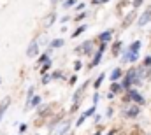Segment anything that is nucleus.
I'll use <instances>...</instances> for the list:
<instances>
[{"label":"nucleus","instance_id":"nucleus-1","mask_svg":"<svg viewBox=\"0 0 151 135\" xmlns=\"http://www.w3.org/2000/svg\"><path fill=\"white\" fill-rule=\"evenodd\" d=\"M141 40H134L127 49H125V53L121 55V62L123 63H134V62H137L139 60V51H141Z\"/></svg>","mask_w":151,"mask_h":135},{"label":"nucleus","instance_id":"nucleus-2","mask_svg":"<svg viewBox=\"0 0 151 135\" xmlns=\"http://www.w3.org/2000/svg\"><path fill=\"white\" fill-rule=\"evenodd\" d=\"M139 83H141V79L137 77V68H135V67L128 68V72L125 74V79H123V83H121L123 91L130 90V88H132V84H139Z\"/></svg>","mask_w":151,"mask_h":135},{"label":"nucleus","instance_id":"nucleus-3","mask_svg":"<svg viewBox=\"0 0 151 135\" xmlns=\"http://www.w3.org/2000/svg\"><path fill=\"white\" fill-rule=\"evenodd\" d=\"M125 102H134L135 105H144V97L137 91V90H134V88H130V90H127V95H125Z\"/></svg>","mask_w":151,"mask_h":135},{"label":"nucleus","instance_id":"nucleus-4","mask_svg":"<svg viewBox=\"0 0 151 135\" xmlns=\"http://www.w3.org/2000/svg\"><path fill=\"white\" fill-rule=\"evenodd\" d=\"M106 49H107V44H106V42H100V46H99V49H97V53H95L91 63H90V67H97V65H100V60H102V55L106 53Z\"/></svg>","mask_w":151,"mask_h":135},{"label":"nucleus","instance_id":"nucleus-5","mask_svg":"<svg viewBox=\"0 0 151 135\" xmlns=\"http://www.w3.org/2000/svg\"><path fill=\"white\" fill-rule=\"evenodd\" d=\"M95 111H97V105H91L90 109H86V111H84V112H83V114L77 118V121H76V126H81V125L86 121V118H90V116H93V114H95Z\"/></svg>","mask_w":151,"mask_h":135},{"label":"nucleus","instance_id":"nucleus-6","mask_svg":"<svg viewBox=\"0 0 151 135\" xmlns=\"http://www.w3.org/2000/svg\"><path fill=\"white\" fill-rule=\"evenodd\" d=\"M150 21H151V5L146 9V11H144V12H142V14H141V16H139L137 25H139V27H146Z\"/></svg>","mask_w":151,"mask_h":135},{"label":"nucleus","instance_id":"nucleus-7","mask_svg":"<svg viewBox=\"0 0 151 135\" xmlns=\"http://www.w3.org/2000/svg\"><path fill=\"white\" fill-rule=\"evenodd\" d=\"M76 51L77 53H84V55H91V51H93V40H84L81 46H77Z\"/></svg>","mask_w":151,"mask_h":135},{"label":"nucleus","instance_id":"nucleus-8","mask_svg":"<svg viewBox=\"0 0 151 135\" xmlns=\"http://www.w3.org/2000/svg\"><path fill=\"white\" fill-rule=\"evenodd\" d=\"M113 34H114V30H106V32H102L100 35H97V40H99V42H106V44H109L111 39H113Z\"/></svg>","mask_w":151,"mask_h":135},{"label":"nucleus","instance_id":"nucleus-9","mask_svg":"<svg viewBox=\"0 0 151 135\" xmlns=\"http://www.w3.org/2000/svg\"><path fill=\"white\" fill-rule=\"evenodd\" d=\"M139 112H141V105H130L127 111H125V116L127 118H135V116H139Z\"/></svg>","mask_w":151,"mask_h":135},{"label":"nucleus","instance_id":"nucleus-10","mask_svg":"<svg viewBox=\"0 0 151 135\" xmlns=\"http://www.w3.org/2000/svg\"><path fill=\"white\" fill-rule=\"evenodd\" d=\"M39 53V44H37V40H32L30 42V46H28V49H27V56H35Z\"/></svg>","mask_w":151,"mask_h":135},{"label":"nucleus","instance_id":"nucleus-11","mask_svg":"<svg viewBox=\"0 0 151 135\" xmlns=\"http://www.w3.org/2000/svg\"><path fill=\"white\" fill-rule=\"evenodd\" d=\"M121 75H123V72H121V68L119 67H116V68H113V72H111V83H118L119 79H121Z\"/></svg>","mask_w":151,"mask_h":135},{"label":"nucleus","instance_id":"nucleus-12","mask_svg":"<svg viewBox=\"0 0 151 135\" xmlns=\"http://www.w3.org/2000/svg\"><path fill=\"white\" fill-rule=\"evenodd\" d=\"M9 103H11V98L9 97H5L2 103H0V121H2V118H4V114H5V111H7V107H9Z\"/></svg>","mask_w":151,"mask_h":135},{"label":"nucleus","instance_id":"nucleus-13","mask_svg":"<svg viewBox=\"0 0 151 135\" xmlns=\"http://www.w3.org/2000/svg\"><path fill=\"white\" fill-rule=\"evenodd\" d=\"M121 91H123L121 83H113L111 88H109V93H113V95H118V93H121Z\"/></svg>","mask_w":151,"mask_h":135},{"label":"nucleus","instance_id":"nucleus-14","mask_svg":"<svg viewBox=\"0 0 151 135\" xmlns=\"http://www.w3.org/2000/svg\"><path fill=\"white\" fill-rule=\"evenodd\" d=\"M65 46V40L63 39H55L51 40V49H58V47H63Z\"/></svg>","mask_w":151,"mask_h":135},{"label":"nucleus","instance_id":"nucleus-15","mask_svg":"<svg viewBox=\"0 0 151 135\" xmlns=\"http://www.w3.org/2000/svg\"><path fill=\"white\" fill-rule=\"evenodd\" d=\"M69 130H70V121H65V123H63V126H62V128H60L55 135H67Z\"/></svg>","mask_w":151,"mask_h":135},{"label":"nucleus","instance_id":"nucleus-16","mask_svg":"<svg viewBox=\"0 0 151 135\" xmlns=\"http://www.w3.org/2000/svg\"><path fill=\"white\" fill-rule=\"evenodd\" d=\"M104 79H106V74L102 72V74H100V75H99V77L95 79V83H93V86H95V91H97V90H99V88L102 86V83H104Z\"/></svg>","mask_w":151,"mask_h":135},{"label":"nucleus","instance_id":"nucleus-17","mask_svg":"<svg viewBox=\"0 0 151 135\" xmlns=\"http://www.w3.org/2000/svg\"><path fill=\"white\" fill-rule=\"evenodd\" d=\"M121 46H123V42H121V40H116V42L113 44V47H111V49H113V55H114V56H118V55H119Z\"/></svg>","mask_w":151,"mask_h":135},{"label":"nucleus","instance_id":"nucleus-18","mask_svg":"<svg viewBox=\"0 0 151 135\" xmlns=\"http://www.w3.org/2000/svg\"><path fill=\"white\" fill-rule=\"evenodd\" d=\"M84 32H86V25H79V27H77V28H76L74 30V34H72V37H79V35L81 34H84Z\"/></svg>","mask_w":151,"mask_h":135},{"label":"nucleus","instance_id":"nucleus-19","mask_svg":"<svg viewBox=\"0 0 151 135\" xmlns=\"http://www.w3.org/2000/svg\"><path fill=\"white\" fill-rule=\"evenodd\" d=\"M39 103H40V97H35V95H34V98L28 102V105H27V107H37Z\"/></svg>","mask_w":151,"mask_h":135},{"label":"nucleus","instance_id":"nucleus-20","mask_svg":"<svg viewBox=\"0 0 151 135\" xmlns=\"http://www.w3.org/2000/svg\"><path fill=\"white\" fill-rule=\"evenodd\" d=\"M77 4V0H63V4H62V7L63 9H69V7H72Z\"/></svg>","mask_w":151,"mask_h":135},{"label":"nucleus","instance_id":"nucleus-21","mask_svg":"<svg viewBox=\"0 0 151 135\" xmlns=\"http://www.w3.org/2000/svg\"><path fill=\"white\" fill-rule=\"evenodd\" d=\"M91 100H93V105H97L99 100H100V93H99V91H95V93H93V97H91Z\"/></svg>","mask_w":151,"mask_h":135},{"label":"nucleus","instance_id":"nucleus-22","mask_svg":"<svg viewBox=\"0 0 151 135\" xmlns=\"http://www.w3.org/2000/svg\"><path fill=\"white\" fill-rule=\"evenodd\" d=\"M142 2H144V0H132V7H134V9H139V7L142 5Z\"/></svg>","mask_w":151,"mask_h":135},{"label":"nucleus","instance_id":"nucleus-23","mask_svg":"<svg viewBox=\"0 0 151 135\" xmlns=\"http://www.w3.org/2000/svg\"><path fill=\"white\" fill-rule=\"evenodd\" d=\"M34 98V88H28V95H27V105H28V102Z\"/></svg>","mask_w":151,"mask_h":135},{"label":"nucleus","instance_id":"nucleus-24","mask_svg":"<svg viewBox=\"0 0 151 135\" xmlns=\"http://www.w3.org/2000/svg\"><path fill=\"white\" fill-rule=\"evenodd\" d=\"M142 67L151 68V56H146V58H144V63H142Z\"/></svg>","mask_w":151,"mask_h":135},{"label":"nucleus","instance_id":"nucleus-25","mask_svg":"<svg viewBox=\"0 0 151 135\" xmlns=\"http://www.w3.org/2000/svg\"><path fill=\"white\" fill-rule=\"evenodd\" d=\"M49 67H51V60H49L47 63H44V65L40 67V74H46V70H47V68H49Z\"/></svg>","mask_w":151,"mask_h":135},{"label":"nucleus","instance_id":"nucleus-26","mask_svg":"<svg viewBox=\"0 0 151 135\" xmlns=\"http://www.w3.org/2000/svg\"><path fill=\"white\" fill-rule=\"evenodd\" d=\"M132 18H134V12H132V14H130V16L127 18V21H123V23H121V27H123V28H125V27H128V25H130V19H132Z\"/></svg>","mask_w":151,"mask_h":135},{"label":"nucleus","instance_id":"nucleus-27","mask_svg":"<svg viewBox=\"0 0 151 135\" xmlns=\"http://www.w3.org/2000/svg\"><path fill=\"white\" fill-rule=\"evenodd\" d=\"M51 79H62V72H60V70L53 72V74H51Z\"/></svg>","mask_w":151,"mask_h":135},{"label":"nucleus","instance_id":"nucleus-28","mask_svg":"<svg viewBox=\"0 0 151 135\" xmlns=\"http://www.w3.org/2000/svg\"><path fill=\"white\" fill-rule=\"evenodd\" d=\"M81 68H83V63H81L79 60H77V62H74V70H76V72H79Z\"/></svg>","mask_w":151,"mask_h":135},{"label":"nucleus","instance_id":"nucleus-29","mask_svg":"<svg viewBox=\"0 0 151 135\" xmlns=\"http://www.w3.org/2000/svg\"><path fill=\"white\" fill-rule=\"evenodd\" d=\"M109 0H91V4L93 5H100V4H107Z\"/></svg>","mask_w":151,"mask_h":135},{"label":"nucleus","instance_id":"nucleus-30","mask_svg":"<svg viewBox=\"0 0 151 135\" xmlns=\"http://www.w3.org/2000/svg\"><path fill=\"white\" fill-rule=\"evenodd\" d=\"M93 121H95V125H97V123H100V121H102V116H100V114L93 116Z\"/></svg>","mask_w":151,"mask_h":135},{"label":"nucleus","instance_id":"nucleus-31","mask_svg":"<svg viewBox=\"0 0 151 135\" xmlns=\"http://www.w3.org/2000/svg\"><path fill=\"white\" fill-rule=\"evenodd\" d=\"M49 81H51V75H46V74H44V79H42V83H44V84H47Z\"/></svg>","mask_w":151,"mask_h":135},{"label":"nucleus","instance_id":"nucleus-32","mask_svg":"<svg viewBox=\"0 0 151 135\" xmlns=\"http://www.w3.org/2000/svg\"><path fill=\"white\" fill-rule=\"evenodd\" d=\"M84 9V4H76V11H83Z\"/></svg>","mask_w":151,"mask_h":135},{"label":"nucleus","instance_id":"nucleus-33","mask_svg":"<svg viewBox=\"0 0 151 135\" xmlns=\"http://www.w3.org/2000/svg\"><path fill=\"white\" fill-rule=\"evenodd\" d=\"M84 18H86V12H84V11H83V14H79V16H77V21H83V19H84Z\"/></svg>","mask_w":151,"mask_h":135},{"label":"nucleus","instance_id":"nucleus-34","mask_svg":"<svg viewBox=\"0 0 151 135\" xmlns=\"http://www.w3.org/2000/svg\"><path fill=\"white\" fill-rule=\"evenodd\" d=\"M69 83H70V84H76V83H77V75H72V77H70V81H69Z\"/></svg>","mask_w":151,"mask_h":135},{"label":"nucleus","instance_id":"nucleus-35","mask_svg":"<svg viewBox=\"0 0 151 135\" xmlns=\"http://www.w3.org/2000/svg\"><path fill=\"white\" fill-rule=\"evenodd\" d=\"M113 109H111V107H109V109H107V111H106V116H113Z\"/></svg>","mask_w":151,"mask_h":135},{"label":"nucleus","instance_id":"nucleus-36","mask_svg":"<svg viewBox=\"0 0 151 135\" xmlns=\"http://www.w3.org/2000/svg\"><path fill=\"white\" fill-rule=\"evenodd\" d=\"M25 130H27V125H21V126H19V132H21V134H23V132H25Z\"/></svg>","mask_w":151,"mask_h":135},{"label":"nucleus","instance_id":"nucleus-37","mask_svg":"<svg viewBox=\"0 0 151 135\" xmlns=\"http://www.w3.org/2000/svg\"><path fill=\"white\" fill-rule=\"evenodd\" d=\"M106 135H116V130H114V128H113V130H109V132H107V134H106Z\"/></svg>","mask_w":151,"mask_h":135},{"label":"nucleus","instance_id":"nucleus-38","mask_svg":"<svg viewBox=\"0 0 151 135\" xmlns=\"http://www.w3.org/2000/svg\"><path fill=\"white\" fill-rule=\"evenodd\" d=\"M58 2H62V0H51V4H58Z\"/></svg>","mask_w":151,"mask_h":135}]
</instances>
